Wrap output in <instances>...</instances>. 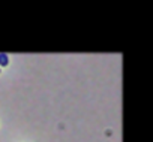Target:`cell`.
<instances>
[{
    "instance_id": "obj_1",
    "label": "cell",
    "mask_w": 153,
    "mask_h": 142,
    "mask_svg": "<svg viewBox=\"0 0 153 142\" xmlns=\"http://www.w3.org/2000/svg\"><path fill=\"white\" fill-rule=\"evenodd\" d=\"M9 63V58L6 54H0V66H8Z\"/></svg>"
}]
</instances>
